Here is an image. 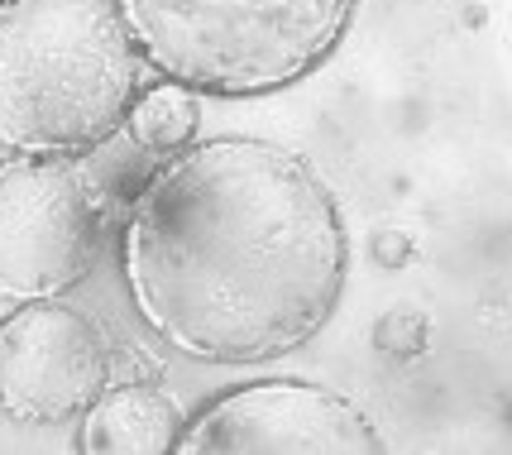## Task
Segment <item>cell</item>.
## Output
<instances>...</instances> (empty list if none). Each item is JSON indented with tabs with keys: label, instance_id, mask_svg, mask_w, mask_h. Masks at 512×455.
Returning a JSON list of instances; mask_svg holds the SVG:
<instances>
[{
	"label": "cell",
	"instance_id": "6da1fadb",
	"mask_svg": "<svg viewBox=\"0 0 512 455\" xmlns=\"http://www.w3.org/2000/svg\"><path fill=\"white\" fill-rule=\"evenodd\" d=\"M350 240L326 178L268 139H192L130 197L120 278L158 345L201 364L292 355L331 321Z\"/></svg>",
	"mask_w": 512,
	"mask_h": 455
},
{
	"label": "cell",
	"instance_id": "7a4b0ae2",
	"mask_svg": "<svg viewBox=\"0 0 512 455\" xmlns=\"http://www.w3.org/2000/svg\"><path fill=\"white\" fill-rule=\"evenodd\" d=\"M134 91L111 0H0V149L87 154L125 125Z\"/></svg>",
	"mask_w": 512,
	"mask_h": 455
},
{
	"label": "cell",
	"instance_id": "3957f363",
	"mask_svg": "<svg viewBox=\"0 0 512 455\" xmlns=\"http://www.w3.org/2000/svg\"><path fill=\"white\" fill-rule=\"evenodd\" d=\"M134 58L197 96H268L312 77L359 0H111Z\"/></svg>",
	"mask_w": 512,
	"mask_h": 455
},
{
	"label": "cell",
	"instance_id": "277c9868",
	"mask_svg": "<svg viewBox=\"0 0 512 455\" xmlns=\"http://www.w3.org/2000/svg\"><path fill=\"white\" fill-rule=\"evenodd\" d=\"M101 197L72 154L0 163V297L44 302L77 288L96 264Z\"/></svg>",
	"mask_w": 512,
	"mask_h": 455
},
{
	"label": "cell",
	"instance_id": "5b68a950",
	"mask_svg": "<svg viewBox=\"0 0 512 455\" xmlns=\"http://www.w3.org/2000/svg\"><path fill=\"white\" fill-rule=\"evenodd\" d=\"M178 455H379L374 422L307 379H259L225 388L178 432Z\"/></svg>",
	"mask_w": 512,
	"mask_h": 455
},
{
	"label": "cell",
	"instance_id": "8992f818",
	"mask_svg": "<svg viewBox=\"0 0 512 455\" xmlns=\"http://www.w3.org/2000/svg\"><path fill=\"white\" fill-rule=\"evenodd\" d=\"M106 341L82 312L58 297L20 302L0 321V412L53 427L87 408L106 388Z\"/></svg>",
	"mask_w": 512,
	"mask_h": 455
},
{
	"label": "cell",
	"instance_id": "52a82bcc",
	"mask_svg": "<svg viewBox=\"0 0 512 455\" xmlns=\"http://www.w3.org/2000/svg\"><path fill=\"white\" fill-rule=\"evenodd\" d=\"M82 455H168L178 446L182 412L154 384H106L77 412Z\"/></svg>",
	"mask_w": 512,
	"mask_h": 455
},
{
	"label": "cell",
	"instance_id": "ba28073f",
	"mask_svg": "<svg viewBox=\"0 0 512 455\" xmlns=\"http://www.w3.org/2000/svg\"><path fill=\"white\" fill-rule=\"evenodd\" d=\"M125 125H130V139L144 154H158V159L178 154L201 130V96L178 87V82H154V87L134 91Z\"/></svg>",
	"mask_w": 512,
	"mask_h": 455
}]
</instances>
